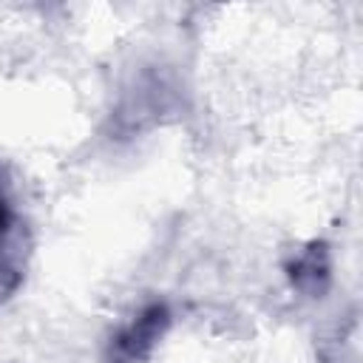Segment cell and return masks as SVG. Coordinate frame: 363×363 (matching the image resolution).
<instances>
[{
  "instance_id": "cell-2",
  "label": "cell",
  "mask_w": 363,
  "mask_h": 363,
  "mask_svg": "<svg viewBox=\"0 0 363 363\" xmlns=\"http://www.w3.org/2000/svg\"><path fill=\"white\" fill-rule=\"evenodd\" d=\"M326 272H329V267H326V261H323V250H309L306 255H301V258L295 261V267H292V281H295L298 286H303L306 281H312V286H315L318 278H326Z\"/></svg>"
},
{
  "instance_id": "cell-1",
  "label": "cell",
  "mask_w": 363,
  "mask_h": 363,
  "mask_svg": "<svg viewBox=\"0 0 363 363\" xmlns=\"http://www.w3.org/2000/svg\"><path fill=\"white\" fill-rule=\"evenodd\" d=\"M167 323H170V312H167L164 303L145 306L128 326H122L111 337L108 360L111 363H136V360H142L153 349V343L164 335Z\"/></svg>"
}]
</instances>
